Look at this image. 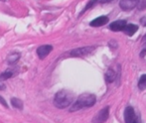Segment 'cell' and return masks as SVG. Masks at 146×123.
<instances>
[{
	"mask_svg": "<svg viewBox=\"0 0 146 123\" xmlns=\"http://www.w3.org/2000/svg\"><path fill=\"white\" fill-rule=\"evenodd\" d=\"M11 104L14 108H17L19 110L23 109V101L21 99H19V98L17 97L11 98Z\"/></svg>",
	"mask_w": 146,
	"mask_h": 123,
	"instance_id": "cell-11",
	"label": "cell"
},
{
	"mask_svg": "<svg viewBox=\"0 0 146 123\" xmlns=\"http://www.w3.org/2000/svg\"><path fill=\"white\" fill-rule=\"evenodd\" d=\"M139 3V0H121L119 6L123 11H129L135 8Z\"/></svg>",
	"mask_w": 146,
	"mask_h": 123,
	"instance_id": "cell-5",
	"label": "cell"
},
{
	"mask_svg": "<svg viewBox=\"0 0 146 123\" xmlns=\"http://www.w3.org/2000/svg\"><path fill=\"white\" fill-rule=\"evenodd\" d=\"M4 87H5V85H4L3 83H0V89H1V91H2V89H4Z\"/></svg>",
	"mask_w": 146,
	"mask_h": 123,
	"instance_id": "cell-20",
	"label": "cell"
},
{
	"mask_svg": "<svg viewBox=\"0 0 146 123\" xmlns=\"http://www.w3.org/2000/svg\"><path fill=\"white\" fill-rule=\"evenodd\" d=\"M96 101V97L94 94L92 93H83L78 97V99L72 104L71 108H70V111L74 112L77 111V110L83 109V108L87 107H92L94 105Z\"/></svg>",
	"mask_w": 146,
	"mask_h": 123,
	"instance_id": "cell-2",
	"label": "cell"
},
{
	"mask_svg": "<svg viewBox=\"0 0 146 123\" xmlns=\"http://www.w3.org/2000/svg\"><path fill=\"white\" fill-rule=\"evenodd\" d=\"M124 120L125 123H138V118H137L135 111L131 106L125 108L124 110Z\"/></svg>",
	"mask_w": 146,
	"mask_h": 123,
	"instance_id": "cell-4",
	"label": "cell"
},
{
	"mask_svg": "<svg viewBox=\"0 0 146 123\" xmlns=\"http://www.w3.org/2000/svg\"><path fill=\"white\" fill-rule=\"evenodd\" d=\"M108 116H110V107L106 106L104 109H102L94 118H92V122L94 123H104L108 120Z\"/></svg>",
	"mask_w": 146,
	"mask_h": 123,
	"instance_id": "cell-3",
	"label": "cell"
},
{
	"mask_svg": "<svg viewBox=\"0 0 146 123\" xmlns=\"http://www.w3.org/2000/svg\"><path fill=\"white\" fill-rule=\"evenodd\" d=\"M1 1H5V0H1Z\"/></svg>",
	"mask_w": 146,
	"mask_h": 123,
	"instance_id": "cell-22",
	"label": "cell"
},
{
	"mask_svg": "<svg viewBox=\"0 0 146 123\" xmlns=\"http://www.w3.org/2000/svg\"><path fill=\"white\" fill-rule=\"evenodd\" d=\"M75 99V94L68 89H62L55 94L54 105L59 109H64L68 106L72 105Z\"/></svg>",
	"mask_w": 146,
	"mask_h": 123,
	"instance_id": "cell-1",
	"label": "cell"
},
{
	"mask_svg": "<svg viewBox=\"0 0 146 123\" xmlns=\"http://www.w3.org/2000/svg\"><path fill=\"white\" fill-rule=\"evenodd\" d=\"M94 47H85V48H78L71 51L70 55L72 57H84L86 55L90 54L92 51H94Z\"/></svg>",
	"mask_w": 146,
	"mask_h": 123,
	"instance_id": "cell-6",
	"label": "cell"
},
{
	"mask_svg": "<svg viewBox=\"0 0 146 123\" xmlns=\"http://www.w3.org/2000/svg\"><path fill=\"white\" fill-rule=\"evenodd\" d=\"M108 22V17H106V16H100V17H98L94 20H92L90 23V25L92 26V27H100V26L106 25Z\"/></svg>",
	"mask_w": 146,
	"mask_h": 123,
	"instance_id": "cell-8",
	"label": "cell"
},
{
	"mask_svg": "<svg viewBox=\"0 0 146 123\" xmlns=\"http://www.w3.org/2000/svg\"><path fill=\"white\" fill-rule=\"evenodd\" d=\"M144 6L146 7V0H144V1L142 2V6H140V7H139V8H140V10H143V9H144Z\"/></svg>",
	"mask_w": 146,
	"mask_h": 123,
	"instance_id": "cell-19",
	"label": "cell"
},
{
	"mask_svg": "<svg viewBox=\"0 0 146 123\" xmlns=\"http://www.w3.org/2000/svg\"><path fill=\"white\" fill-rule=\"evenodd\" d=\"M144 39H146V36H145V37H144Z\"/></svg>",
	"mask_w": 146,
	"mask_h": 123,
	"instance_id": "cell-23",
	"label": "cell"
},
{
	"mask_svg": "<svg viewBox=\"0 0 146 123\" xmlns=\"http://www.w3.org/2000/svg\"><path fill=\"white\" fill-rule=\"evenodd\" d=\"M138 87L140 89H146V75H143L140 77L138 81Z\"/></svg>",
	"mask_w": 146,
	"mask_h": 123,
	"instance_id": "cell-15",
	"label": "cell"
},
{
	"mask_svg": "<svg viewBox=\"0 0 146 123\" xmlns=\"http://www.w3.org/2000/svg\"><path fill=\"white\" fill-rule=\"evenodd\" d=\"M116 0H102V3H110V2H114Z\"/></svg>",
	"mask_w": 146,
	"mask_h": 123,
	"instance_id": "cell-18",
	"label": "cell"
},
{
	"mask_svg": "<svg viewBox=\"0 0 146 123\" xmlns=\"http://www.w3.org/2000/svg\"><path fill=\"white\" fill-rule=\"evenodd\" d=\"M52 50L53 46H51V45H43V46H40L37 49V55H38V57L41 60H43V59L49 56V54L52 52Z\"/></svg>",
	"mask_w": 146,
	"mask_h": 123,
	"instance_id": "cell-7",
	"label": "cell"
},
{
	"mask_svg": "<svg viewBox=\"0 0 146 123\" xmlns=\"http://www.w3.org/2000/svg\"><path fill=\"white\" fill-rule=\"evenodd\" d=\"M115 77H116V73L112 69H110L108 71V73H106V79L108 83H112L115 79Z\"/></svg>",
	"mask_w": 146,
	"mask_h": 123,
	"instance_id": "cell-12",
	"label": "cell"
},
{
	"mask_svg": "<svg viewBox=\"0 0 146 123\" xmlns=\"http://www.w3.org/2000/svg\"><path fill=\"white\" fill-rule=\"evenodd\" d=\"M138 30V27H137L136 25H134V24H127L126 27L124 28V33L126 35H128V36H133L134 35V33L136 32V31Z\"/></svg>",
	"mask_w": 146,
	"mask_h": 123,
	"instance_id": "cell-10",
	"label": "cell"
},
{
	"mask_svg": "<svg viewBox=\"0 0 146 123\" xmlns=\"http://www.w3.org/2000/svg\"><path fill=\"white\" fill-rule=\"evenodd\" d=\"M0 103L2 104V105L4 106V107H6V108H8V104H7V102H6V100L4 99L2 96H0Z\"/></svg>",
	"mask_w": 146,
	"mask_h": 123,
	"instance_id": "cell-17",
	"label": "cell"
},
{
	"mask_svg": "<svg viewBox=\"0 0 146 123\" xmlns=\"http://www.w3.org/2000/svg\"><path fill=\"white\" fill-rule=\"evenodd\" d=\"M20 59V55L19 54H12L10 55L9 57L7 58V62L9 65H14V63H16V62H17L18 60Z\"/></svg>",
	"mask_w": 146,
	"mask_h": 123,
	"instance_id": "cell-14",
	"label": "cell"
},
{
	"mask_svg": "<svg viewBox=\"0 0 146 123\" xmlns=\"http://www.w3.org/2000/svg\"><path fill=\"white\" fill-rule=\"evenodd\" d=\"M126 25L127 24L124 20H117V21H114L113 23L110 24V28L112 31H121V30H124Z\"/></svg>",
	"mask_w": 146,
	"mask_h": 123,
	"instance_id": "cell-9",
	"label": "cell"
},
{
	"mask_svg": "<svg viewBox=\"0 0 146 123\" xmlns=\"http://www.w3.org/2000/svg\"><path fill=\"white\" fill-rule=\"evenodd\" d=\"M98 0H92V1H90V3H88V5L86 6V7H85V9H84V11L82 12L81 14H83L84 12H86V11H87V10H88V9H90V8L92 7V5H94V4H96V2H98Z\"/></svg>",
	"mask_w": 146,
	"mask_h": 123,
	"instance_id": "cell-16",
	"label": "cell"
},
{
	"mask_svg": "<svg viewBox=\"0 0 146 123\" xmlns=\"http://www.w3.org/2000/svg\"><path fill=\"white\" fill-rule=\"evenodd\" d=\"M142 22L144 23V26H146V19H143V20H142Z\"/></svg>",
	"mask_w": 146,
	"mask_h": 123,
	"instance_id": "cell-21",
	"label": "cell"
},
{
	"mask_svg": "<svg viewBox=\"0 0 146 123\" xmlns=\"http://www.w3.org/2000/svg\"><path fill=\"white\" fill-rule=\"evenodd\" d=\"M14 75V71H10V69H8V71H3V73L0 75V79L1 81H6V79H10V77H12Z\"/></svg>",
	"mask_w": 146,
	"mask_h": 123,
	"instance_id": "cell-13",
	"label": "cell"
}]
</instances>
